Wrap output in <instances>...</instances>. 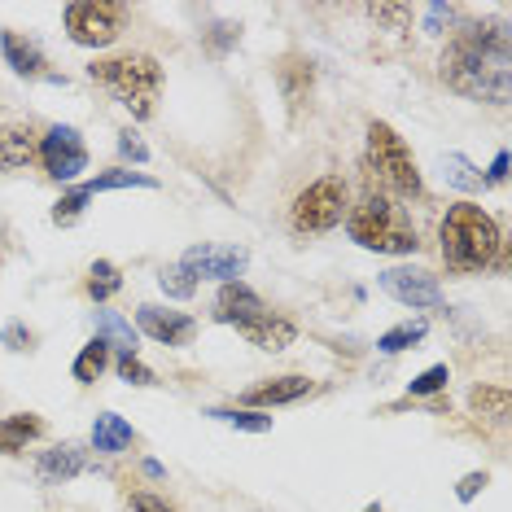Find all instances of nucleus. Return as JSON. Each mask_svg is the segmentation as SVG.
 <instances>
[{
	"label": "nucleus",
	"mask_w": 512,
	"mask_h": 512,
	"mask_svg": "<svg viewBox=\"0 0 512 512\" xmlns=\"http://www.w3.org/2000/svg\"><path fill=\"white\" fill-rule=\"evenodd\" d=\"M88 75L101 88H110L136 119L154 114V97L162 88V66L149 53H127V57H110V62H92Z\"/></svg>",
	"instance_id": "nucleus-4"
},
{
	"label": "nucleus",
	"mask_w": 512,
	"mask_h": 512,
	"mask_svg": "<svg viewBox=\"0 0 512 512\" xmlns=\"http://www.w3.org/2000/svg\"><path fill=\"white\" fill-rule=\"evenodd\" d=\"M36 469H40L44 482H71V477H79V473L88 469V456L75 447V442H62V447L44 451Z\"/></svg>",
	"instance_id": "nucleus-17"
},
{
	"label": "nucleus",
	"mask_w": 512,
	"mask_h": 512,
	"mask_svg": "<svg viewBox=\"0 0 512 512\" xmlns=\"http://www.w3.org/2000/svg\"><path fill=\"white\" fill-rule=\"evenodd\" d=\"M136 442V429L123 421L119 412H101L97 425H92V447L101 451V456H119Z\"/></svg>",
	"instance_id": "nucleus-18"
},
{
	"label": "nucleus",
	"mask_w": 512,
	"mask_h": 512,
	"mask_svg": "<svg viewBox=\"0 0 512 512\" xmlns=\"http://www.w3.org/2000/svg\"><path fill=\"white\" fill-rule=\"evenodd\" d=\"M425 329H429L425 320H403V324H394L390 333H381L377 351H381V355H399V351H412L416 342H425Z\"/></svg>",
	"instance_id": "nucleus-23"
},
{
	"label": "nucleus",
	"mask_w": 512,
	"mask_h": 512,
	"mask_svg": "<svg viewBox=\"0 0 512 512\" xmlns=\"http://www.w3.org/2000/svg\"><path fill=\"white\" fill-rule=\"evenodd\" d=\"M36 158V141L27 127H0V171H22Z\"/></svg>",
	"instance_id": "nucleus-20"
},
{
	"label": "nucleus",
	"mask_w": 512,
	"mask_h": 512,
	"mask_svg": "<svg viewBox=\"0 0 512 512\" xmlns=\"http://www.w3.org/2000/svg\"><path fill=\"white\" fill-rule=\"evenodd\" d=\"M132 512H171V504L167 499H158V495H149V491H141V495H132Z\"/></svg>",
	"instance_id": "nucleus-38"
},
{
	"label": "nucleus",
	"mask_w": 512,
	"mask_h": 512,
	"mask_svg": "<svg viewBox=\"0 0 512 512\" xmlns=\"http://www.w3.org/2000/svg\"><path fill=\"white\" fill-rule=\"evenodd\" d=\"M469 407L477 416H486V421H508V412H512V394L504 386H473L469 390Z\"/></svg>",
	"instance_id": "nucleus-21"
},
{
	"label": "nucleus",
	"mask_w": 512,
	"mask_h": 512,
	"mask_svg": "<svg viewBox=\"0 0 512 512\" xmlns=\"http://www.w3.org/2000/svg\"><path fill=\"white\" fill-rule=\"evenodd\" d=\"M0 342H5L9 351H31V342H36V333H31V329H22V324H9Z\"/></svg>",
	"instance_id": "nucleus-35"
},
{
	"label": "nucleus",
	"mask_w": 512,
	"mask_h": 512,
	"mask_svg": "<svg viewBox=\"0 0 512 512\" xmlns=\"http://www.w3.org/2000/svg\"><path fill=\"white\" fill-rule=\"evenodd\" d=\"M237 333L246 337L250 346H259V351H285L289 342L298 337V329H294V320H285V316H259V320H250V324H237Z\"/></svg>",
	"instance_id": "nucleus-14"
},
{
	"label": "nucleus",
	"mask_w": 512,
	"mask_h": 512,
	"mask_svg": "<svg viewBox=\"0 0 512 512\" xmlns=\"http://www.w3.org/2000/svg\"><path fill=\"white\" fill-rule=\"evenodd\" d=\"M368 180L377 176L381 184H390L399 197H421V171H416V158L407 141L394 132L390 123L372 119L368 123V162H364Z\"/></svg>",
	"instance_id": "nucleus-5"
},
{
	"label": "nucleus",
	"mask_w": 512,
	"mask_h": 512,
	"mask_svg": "<svg viewBox=\"0 0 512 512\" xmlns=\"http://www.w3.org/2000/svg\"><path fill=\"white\" fill-rule=\"evenodd\" d=\"M447 381H451V372H447V364H434V368H425L421 377L407 386V394L412 399H425V394H438V390H447Z\"/></svg>",
	"instance_id": "nucleus-32"
},
{
	"label": "nucleus",
	"mask_w": 512,
	"mask_h": 512,
	"mask_svg": "<svg viewBox=\"0 0 512 512\" xmlns=\"http://www.w3.org/2000/svg\"><path fill=\"white\" fill-rule=\"evenodd\" d=\"M486 482H491V477H486V473H469V477H460L456 499H460V504H469V499H477V491H482Z\"/></svg>",
	"instance_id": "nucleus-37"
},
{
	"label": "nucleus",
	"mask_w": 512,
	"mask_h": 512,
	"mask_svg": "<svg viewBox=\"0 0 512 512\" xmlns=\"http://www.w3.org/2000/svg\"><path fill=\"white\" fill-rule=\"evenodd\" d=\"M211 421H224L232 429H246V434H267L272 429V416H263V412H250V407H211Z\"/></svg>",
	"instance_id": "nucleus-25"
},
{
	"label": "nucleus",
	"mask_w": 512,
	"mask_h": 512,
	"mask_svg": "<svg viewBox=\"0 0 512 512\" xmlns=\"http://www.w3.org/2000/svg\"><path fill=\"white\" fill-rule=\"evenodd\" d=\"M97 333H101V342L114 346L119 355H136V329L119 311H97Z\"/></svg>",
	"instance_id": "nucleus-22"
},
{
	"label": "nucleus",
	"mask_w": 512,
	"mask_h": 512,
	"mask_svg": "<svg viewBox=\"0 0 512 512\" xmlns=\"http://www.w3.org/2000/svg\"><path fill=\"white\" fill-rule=\"evenodd\" d=\"M377 281L394 302H403V307H412V311L442 307V285H438V276L425 272V267H390V272H381Z\"/></svg>",
	"instance_id": "nucleus-8"
},
{
	"label": "nucleus",
	"mask_w": 512,
	"mask_h": 512,
	"mask_svg": "<svg viewBox=\"0 0 512 512\" xmlns=\"http://www.w3.org/2000/svg\"><path fill=\"white\" fill-rule=\"evenodd\" d=\"M40 434H44V421L36 412L5 416V421H0V456H18V451H27V442Z\"/></svg>",
	"instance_id": "nucleus-19"
},
{
	"label": "nucleus",
	"mask_w": 512,
	"mask_h": 512,
	"mask_svg": "<svg viewBox=\"0 0 512 512\" xmlns=\"http://www.w3.org/2000/svg\"><path fill=\"white\" fill-rule=\"evenodd\" d=\"M342 215H346V184L337 176L307 184V189L294 197V211H289L298 232H329L342 224Z\"/></svg>",
	"instance_id": "nucleus-6"
},
{
	"label": "nucleus",
	"mask_w": 512,
	"mask_h": 512,
	"mask_svg": "<svg viewBox=\"0 0 512 512\" xmlns=\"http://www.w3.org/2000/svg\"><path fill=\"white\" fill-rule=\"evenodd\" d=\"M158 285H162V294H167V298H193V289H197V281H193L189 272H184L180 263L162 267V272H158Z\"/></svg>",
	"instance_id": "nucleus-30"
},
{
	"label": "nucleus",
	"mask_w": 512,
	"mask_h": 512,
	"mask_svg": "<svg viewBox=\"0 0 512 512\" xmlns=\"http://www.w3.org/2000/svg\"><path fill=\"white\" fill-rule=\"evenodd\" d=\"M346 228H351V241H359L364 250H377V254H412L416 246H421L407 211L394 206L390 197H381V193H368L364 202L351 211Z\"/></svg>",
	"instance_id": "nucleus-3"
},
{
	"label": "nucleus",
	"mask_w": 512,
	"mask_h": 512,
	"mask_svg": "<svg viewBox=\"0 0 512 512\" xmlns=\"http://www.w3.org/2000/svg\"><path fill=\"white\" fill-rule=\"evenodd\" d=\"M119 285H123V276H119V267L106 263V259H97L92 263V272H88V294L97 298V302H106L119 294Z\"/></svg>",
	"instance_id": "nucleus-27"
},
{
	"label": "nucleus",
	"mask_w": 512,
	"mask_h": 512,
	"mask_svg": "<svg viewBox=\"0 0 512 512\" xmlns=\"http://www.w3.org/2000/svg\"><path fill=\"white\" fill-rule=\"evenodd\" d=\"M504 180H508V154H499L491 162V176H486V184H504Z\"/></svg>",
	"instance_id": "nucleus-39"
},
{
	"label": "nucleus",
	"mask_w": 512,
	"mask_h": 512,
	"mask_svg": "<svg viewBox=\"0 0 512 512\" xmlns=\"http://www.w3.org/2000/svg\"><path fill=\"white\" fill-rule=\"evenodd\" d=\"M438 237H442V259H447L451 272H486L499 254V224L473 202L451 206Z\"/></svg>",
	"instance_id": "nucleus-2"
},
{
	"label": "nucleus",
	"mask_w": 512,
	"mask_h": 512,
	"mask_svg": "<svg viewBox=\"0 0 512 512\" xmlns=\"http://www.w3.org/2000/svg\"><path fill=\"white\" fill-rule=\"evenodd\" d=\"M246 263H250V254L246 250H237V246H193L189 254L180 259V267L193 276H211V281H224L232 285L241 272H246Z\"/></svg>",
	"instance_id": "nucleus-10"
},
{
	"label": "nucleus",
	"mask_w": 512,
	"mask_h": 512,
	"mask_svg": "<svg viewBox=\"0 0 512 512\" xmlns=\"http://www.w3.org/2000/svg\"><path fill=\"white\" fill-rule=\"evenodd\" d=\"M119 377L127 381V386H154V368H145L136 355H119Z\"/></svg>",
	"instance_id": "nucleus-33"
},
{
	"label": "nucleus",
	"mask_w": 512,
	"mask_h": 512,
	"mask_svg": "<svg viewBox=\"0 0 512 512\" xmlns=\"http://www.w3.org/2000/svg\"><path fill=\"white\" fill-rule=\"evenodd\" d=\"M368 512H381V508H368Z\"/></svg>",
	"instance_id": "nucleus-40"
},
{
	"label": "nucleus",
	"mask_w": 512,
	"mask_h": 512,
	"mask_svg": "<svg viewBox=\"0 0 512 512\" xmlns=\"http://www.w3.org/2000/svg\"><path fill=\"white\" fill-rule=\"evenodd\" d=\"M136 324H141V333H149L162 346H184V342H193V333H197V320L193 316H184V311L149 307V302L136 311Z\"/></svg>",
	"instance_id": "nucleus-11"
},
{
	"label": "nucleus",
	"mask_w": 512,
	"mask_h": 512,
	"mask_svg": "<svg viewBox=\"0 0 512 512\" xmlns=\"http://www.w3.org/2000/svg\"><path fill=\"white\" fill-rule=\"evenodd\" d=\"M451 22H456V5H442V0H438V5L425 9V31H429V36H442Z\"/></svg>",
	"instance_id": "nucleus-34"
},
{
	"label": "nucleus",
	"mask_w": 512,
	"mask_h": 512,
	"mask_svg": "<svg viewBox=\"0 0 512 512\" xmlns=\"http://www.w3.org/2000/svg\"><path fill=\"white\" fill-rule=\"evenodd\" d=\"M40 162H44V171H49L53 180H75L79 171L88 167V149H84V136L75 132V127H62L57 123L49 136L40 141Z\"/></svg>",
	"instance_id": "nucleus-9"
},
{
	"label": "nucleus",
	"mask_w": 512,
	"mask_h": 512,
	"mask_svg": "<svg viewBox=\"0 0 512 512\" xmlns=\"http://www.w3.org/2000/svg\"><path fill=\"white\" fill-rule=\"evenodd\" d=\"M119 154H123V158H132V162H145V158H149V149H145V141H141L136 132H123V136H119Z\"/></svg>",
	"instance_id": "nucleus-36"
},
{
	"label": "nucleus",
	"mask_w": 512,
	"mask_h": 512,
	"mask_svg": "<svg viewBox=\"0 0 512 512\" xmlns=\"http://www.w3.org/2000/svg\"><path fill=\"white\" fill-rule=\"evenodd\" d=\"M442 79L469 101H512V44L504 22H469L442 53Z\"/></svg>",
	"instance_id": "nucleus-1"
},
{
	"label": "nucleus",
	"mask_w": 512,
	"mask_h": 512,
	"mask_svg": "<svg viewBox=\"0 0 512 512\" xmlns=\"http://www.w3.org/2000/svg\"><path fill=\"white\" fill-rule=\"evenodd\" d=\"M106 368H110V346L97 337V342H88L84 351H79V359H75V381H79V386H92V381H97Z\"/></svg>",
	"instance_id": "nucleus-24"
},
{
	"label": "nucleus",
	"mask_w": 512,
	"mask_h": 512,
	"mask_svg": "<svg viewBox=\"0 0 512 512\" xmlns=\"http://www.w3.org/2000/svg\"><path fill=\"white\" fill-rule=\"evenodd\" d=\"M215 316L224 320V324H250V320H259V316H267V302L254 294L250 285H241V281H232V285H224L219 289V302H215Z\"/></svg>",
	"instance_id": "nucleus-13"
},
{
	"label": "nucleus",
	"mask_w": 512,
	"mask_h": 512,
	"mask_svg": "<svg viewBox=\"0 0 512 512\" xmlns=\"http://www.w3.org/2000/svg\"><path fill=\"white\" fill-rule=\"evenodd\" d=\"M84 189L97 197V193H106V189H158V180L145 176V171H106V176L88 180Z\"/></svg>",
	"instance_id": "nucleus-26"
},
{
	"label": "nucleus",
	"mask_w": 512,
	"mask_h": 512,
	"mask_svg": "<svg viewBox=\"0 0 512 512\" xmlns=\"http://www.w3.org/2000/svg\"><path fill=\"white\" fill-rule=\"evenodd\" d=\"M0 53H5V62L14 66L22 79H49V84H66V79L49 75V62H44V53L31 40H22L18 31H5V36H0Z\"/></svg>",
	"instance_id": "nucleus-12"
},
{
	"label": "nucleus",
	"mask_w": 512,
	"mask_h": 512,
	"mask_svg": "<svg viewBox=\"0 0 512 512\" xmlns=\"http://www.w3.org/2000/svg\"><path fill=\"white\" fill-rule=\"evenodd\" d=\"M302 394H311V381L298 377V372H289V377H272L267 386H254L246 394L250 407H281V403H298Z\"/></svg>",
	"instance_id": "nucleus-16"
},
{
	"label": "nucleus",
	"mask_w": 512,
	"mask_h": 512,
	"mask_svg": "<svg viewBox=\"0 0 512 512\" xmlns=\"http://www.w3.org/2000/svg\"><path fill=\"white\" fill-rule=\"evenodd\" d=\"M364 14L377 22V27H390V31H407V27H412V5H368Z\"/></svg>",
	"instance_id": "nucleus-31"
},
{
	"label": "nucleus",
	"mask_w": 512,
	"mask_h": 512,
	"mask_svg": "<svg viewBox=\"0 0 512 512\" xmlns=\"http://www.w3.org/2000/svg\"><path fill=\"white\" fill-rule=\"evenodd\" d=\"M276 79H281V88H285V101H289V110H302L307 106V97H311V84H316V71H311V62L307 57H281V66H276Z\"/></svg>",
	"instance_id": "nucleus-15"
},
{
	"label": "nucleus",
	"mask_w": 512,
	"mask_h": 512,
	"mask_svg": "<svg viewBox=\"0 0 512 512\" xmlns=\"http://www.w3.org/2000/svg\"><path fill=\"white\" fill-rule=\"evenodd\" d=\"M66 31L84 49H106L123 31V9L114 0H75L66 5Z\"/></svg>",
	"instance_id": "nucleus-7"
},
{
	"label": "nucleus",
	"mask_w": 512,
	"mask_h": 512,
	"mask_svg": "<svg viewBox=\"0 0 512 512\" xmlns=\"http://www.w3.org/2000/svg\"><path fill=\"white\" fill-rule=\"evenodd\" d=\"M442 167H447V180L456 184V189H464V193H477V189H486V180L477 176V171L469 167V158H460V154H447V162H442Z\"/></svg>",
	"instance_id": "nucleus-28"
},
{
	"label": "nucleus",
	"mask_w": 512,
	"mask_h": 512,
	"mask_svg": "<svg viewBox=\"0 0 512 512\" xmlns=\"http://www.w3.org/2000/svg\"><path fill=\"white\" fill-rule=\"evenodd\" d=\"M88 202H92V193L84 189V184H79V189H75V193H66V197H62V202H57V206H53V224H57V228H71V224H75V219H79V215H84V206H88Z\"/></svg>",
	"instance_id": "nucleus-29"
}]
</instances>
